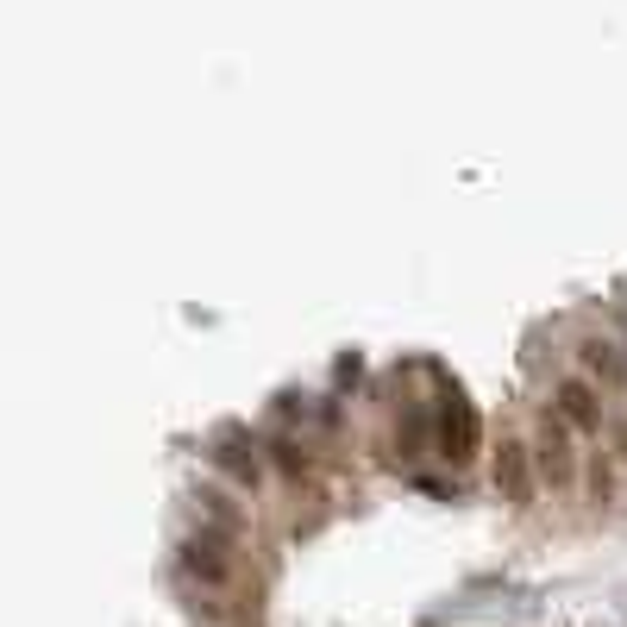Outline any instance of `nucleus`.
Masks as SVG:
<instances>
[{"mask_svg": "<svg viewBox=\"0 0 627 627\" xmlns=\"http://www.w3.org/2000/svg\"><path fill=\"white\" fill-rule=\"evenodd\" d=\"M358 370H364V358H358V352H345V358H339V383H352Z\"/></svg>", "mask_w": 627, "mask_h": 627, "instance_id": "nucleus-10", "label": "nucleus"}, {"mask_svg": "<svg viewBox=\"0 0 627 627\" xmlns=\"http://www.w3.org/2000/svg\"><path fill=\"white\" fill-rule=\"evenodd\" d=\"M276 464H283V471H295V477H301V471H308V452H295L289 439H283V446H276Z\"/></svg>", "mask_w": 627, "mask_h": 627, "instance_id": "nucleus-9", "label": "nucleus"}, {"mask_svg": "<svg viewBox=\"0 0 627 627\" xmlns=\"http://www.w3.org/2000/svg\"><path fill=\"white\" fill-rule=\"evenodd\" d=\"M214 464L226 477H239V483H258V446H251V439L239 433V427H220V439H214Z\"/></svg>", "mask_w": 627, "mask_h": 627, "instance_id": "nucleus-6", "label": "nucleus"}, {"mask_svg": "<svg viewBox=\"0 0 627 627\" xmlns=\"http://www.w3.org/2000/svg\"><path fill=\"white\" fill-rule=\"evenodd\" d=\"M584 490H590V502H596V508H602V502H615V464L602 458V452L584 464Z\"/></svg>", "mask_w": 627, "mask_h": 627, "instance_id": "nucleus-8", "label": "nucleus"}, {"mask_svg": "<svg viewBox=\"0 0 627 627\" xmlns=\"http://www.w3.org/2000/svg\"><path fill=\"white\" fill-rule=\"evenodd\" d=\"M533 483H540V471H533V446L502 439V452H496V490H502V502L527 508L533 502Z\"/></svg>", "mask_w": 627, "mask_h": 627, "instance_id": "nucleus-5", "label": "nucleus"}, {"mask_svg": "<svg viewBox=\"0 0 627 627\" xmlns=\"http://www.w3.org/2000/svg\"><path fill=\"white\" fill-rule=\"evenodd\" d=\"M483 446V421L477 408L458 396V389H446V408H439V458L446 464H471Z\"/></svg>", "mask_w": 627, "mask_h": 627, "instance_id": "nucleus-2", "label": "nucleus"}, {"mask_svg": "<svg viewBox=\"0 0 627 627\" xmlns=\"http://www.w3.org/2000/svg\"><path fill=\"white\" fill-rule=\"evenodd\" d=\"M533 471H540L546 490H571L577 471H584V464H577V433L552 408L540 414V427H533Z\"/></svg>", "mask_w": 627, "mask_h": 627, "instance_id": "nucleus-1", "label": "nucleus"}, {"mask_svg": "<svg viewBox=\"0 0 627 627\" xmlns=\"http://www.w3.org/2000/svg\"><path fill=\"white\" fill-rule=\"evenodd\" d=\"M577 358H584V370H590V377H602L609 389L627 383V352H621L615 339H584V345H577Z\"/></svg>", "mask_w": 627, "mask_h": 627, "instance_id": "nucleus-7", "label": "nucleus"}, {"mask_svg": "<svg viewBox=\"0 0 627 627\" xmlns=\"http://www.w3.org/2000/svg\"><path fill=\"white\" fill-rule=\"evenodd\" d=\"M552 414L571 427V433H602V402H596V389L584 377H559V389H552Z\"/></svg>", "mask_w": 627, "mask_h": 627, "instance_id": "nucleus-4", "label": "nucleus"}, {"mask_svg": "<svg viewBox=\"0 0 627 627\" xmlns=\"http://www.w3.org/2000/svg\"><path fill=\"white\" fill-rule=\"evenodd\" d=\"M182 565H189L201 584H232V533L226 527H201L182 540Z\"/></svg>", "mask_w": 627, "mask_h": 627, "instance_id": "nucleus-3", "label": "nucleus"}, {"mask_svg": "<svg viewBox=\"0 0 627 627\" xmlns=\"http://www.w3.org/2000/svg\"><path fill=\"white\" fill-rule=\"evenodd\" d=\"M615 446H621V452H615V458H621V464H627V427H621V421H615Z\"/></svg>", "mask_w": 627, "mask_h": 627, "instance_id": "nucleus-11", "label": "nucleus"}]
</instances>
